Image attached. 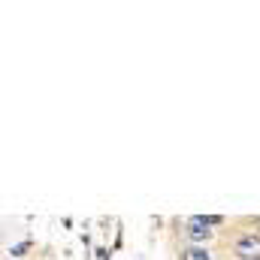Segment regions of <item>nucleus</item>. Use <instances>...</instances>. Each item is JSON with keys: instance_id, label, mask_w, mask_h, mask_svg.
Here are the masks:
<instances>
[{"instance_id": "5", "label": "nucleus", "mask_w": 260, "mask_h": 260, "mask_svg": "<svg viewBox=\"0 0 260 260\" xmlns=\"http://www.w3.org/2000/svg\"><path fill=\"white\" fill-rule=\"evenodd\" d=\"M245 224H248V227H254V230L260 233V215H254V218H245Z\"/></svg>"}, {"instance_id": "4", "label": "nucleus", "mask_w": 260, "mask_h": 260, "mask_svg": "<svg viewBox=\"0 0 260 260\" xmlns=\"http://www.w3.org/2000/svg\"><path fill=\"white\" fill-rule=\"evenodd\" d=\"M27 251H34V239H21V242H15V245H9V248H6V254H9V257H24Z\"/></svg>"}, {"instance_id": "1", "label": "nucleus", "mask_w": 260, "mask_h": 260, "mask_svg": "<svg viewBox=\"0 0 260 260\" xmlns=\"http://www.w3.org/2000/svg\"><path fill=\"white\" fill-rule=\"evenodd\" d=\"M233 260H260V233L257 230H236L227 242Z\"/></svg>"}, {"instance_id": "2", "label": "nucleus", "mask_w": 260, "mask_h": 260, "mask_svg": "<svg viewBox=\"0 0 260 260\" xmlns=\"http://www.w3.org/2000/svg\"><path fill=\"white\" fill-rule=\"evenodd\" d=\"M182 236H185V245H209L215 239V230L203 221V215H191L182 221Z\"/></svg>"}, {"instance_id": "3", "label": "nucleus", "mask_w": 260, "mask_h": 260, "mask_svg": "<svg viewBox=\"0 0 260 260\" xmlns=\"http://www.w3.org/2000/svg\"><path fill=\"white\" fill-rule=\"evenodd\" d=\"M176 260H215V254L206 245H182L176 251Z\"/></svg>"}]
</instances>
